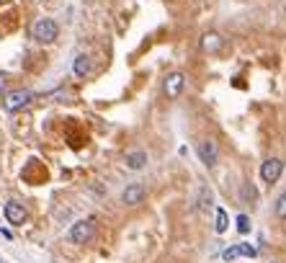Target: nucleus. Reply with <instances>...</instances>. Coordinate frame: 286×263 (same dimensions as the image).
Instances as JSON below:
<instances>
[{"label": "nucleus", "mask_w": 286, "mask_h": 263, "mask_svg": "<svg viewBox=\"0 0 286 263\" xmlns=\"http://www.w3.org/2000/svg\"><path fill=\"white\" fill-rule=\"evenodd\" d=\"M198 160L207 165V168H214L217 165V160H219V144L212 137H207V139L198 144Z\"/></svg>", "instance_id": "nucleus-3"}, {"label": "nucleus", "mask_w": 286, "mask_h": 263, "mask_svg": "<svg viewBox=\"0 0 286 263\" xmlns=\"http://www.w3.org/2000/svg\"><path fill=\"white\" fill-rule=\"evenodd\" d=\"M212 201H214V196H212V191H209V186H201V189H198V196H196V212H198V214L209 212V209H212Z\"/></svg>", "instance_id": "nucleus-11"}, {"label": "nucleus", "mask_w": 286, "mask_h": 263, "mask_svg": "<svg viewBox=\"0 0 286 263\" xmlns=\"http://www.w3.org/2000/svg\"><path fill=\"white\" fill-rule=\"evenodd\" d=\"M214 230H217L219 235H224V232H227V212H224V209H217V222H214Z\"/></svg>", "instance_id": "nucleus-14"}, {"label": "nucleus", "mask_w": 286, "mask_h": 263, "mask_svg": "<svg viewBox=\"0 0 286 263\" xmlns=\"http://www.w3.org/2000/svg\"><path fill=\"white\" fill-rule=\"evenodd\" d=\"M145 196H147V189L142 183H129L124 189V194H121V204L124 207H137V204L145 201Z\"/></svg>", "instance_id": "nucleus-6"}, {"label": "nucleus", "mask_w": 286, "mask_h": 263, "mask_svg": "<svg viewBox=\"0 0 286 263\" xmlns=\"http://www.w3.org/2000/svg\"><path fill=\"white\" fill-rule=\"evenodd\" d=\"M31 98H34V93L31 91H11V93H6V98H3V106H6V111H18V108H23V106H28L31 103Z\"/></svg>", "instance_id": "nucleus-4"}, {"label": "nucleus", "mask_w": 286, "mask_h": 263, "mask_svg": "<svg viewBox=\"0 0 286 263\" xmlns=\"http://www.w3.org/2000/svg\"><path fill=\"white\" fill-rule=\"evenodd\" d=\"M183 85H186V75H183V72H170L168 78H165V85H162V91H165L168 98H178L181 91H183Z\"/></svg>", "instance_id": "nucleus-8"}, {"label": "nucleus", "mask_w": 286, "mask_h": 263, "mask_svg": "<svg viewBox=\"0 0 286 263\" xmlns=\"http://www.w3.org/2000/svg\"><path fill=\"white\" fill-rule=\"evenodd\" d=\"M3 214H6V219H8L11 224H26V222H28V212H26L18 201H8V204L3 207Z\"/></svg>", "instance_id": "nucleus-9"}, {"label": "nucleus", "mask_w": 286, "mask_h": 263, "mask_svg": "<svg viewBox=\"0 0 286 263\" xmlns=\"http://www.w3.org/2000/svg\"><path fill=\"white\" fill-rule=\"evenodd\" d=\"M93 238H96V224H93V219H80V222H75L72 227H70V240L75 245H85Z\"/></svg>", "instance_id": "nucleus-1"}, {"label": "nucleus", "mask_w": 286, "mask_h": 263, "mask_svg": "<svg viewBox=\"0 0 286 263\" xmlns=\"http://www.w3.org/2000/svg\"><path fill=\"white\" fill-rule=\"evenodd\" d=\"M273 214L278 217V219H286V191L276 199V207H273Z\"/></svg>", "instance_id": "nucleus-16"}, {"label": "nucleus", "mask_w": 286, "mask_h": 263, "mask_svg": "<svg viewBox=\"0 0 286 263\" xmlns=\"http://www.w3.org/2000/svg\"><path fill=\"white\" fill-rule=\"evenodd\" d=\"M72 72H75V78H85V75L91 72V57L88 54H77L72 60Z\"/></svg>", "instance_id": "nucleus-13"}, {"label": "nucleus", "mask_w": 286, "mask_h": 263, "mask_svg": "<svg viewBox=\"0 0 286 263\" xmlns=\"http://www.w3.org/2000/svg\"><path fill=\"white\" fill-rule=\"evenodd\" d=\"M237 255H245V258H255V248H250L248 243H240V245H232L222 253V260H232Z\"/></svg>", "instance_id": "nucleus-10"}, {"label": "nucleus", "mask_w": 286, "mask_h": 263, "mask_svg": "<svg viewBox=\"0 0 286 263\" xmlns=\"http://www.w3.org/2000/svg\"><path fill=\"white\" fill-rule=\"evenodd\" d=\"M281 173H283V160H278V158L263 160V165H261V178H263L268 186L276 183V181L281 178Z\"/></svg>", "instance_id": "nucleus-5"}, {"label": "nucleus", "mask_w": 286, "mask_h": 263, "mask_svg": "<svg viewBox=\"0 0 286 263\" xmlns=\"http://www.w3.org/2000/svg\"><path fill=\"white\" fill-rule=\"evenodd\" d=\"M127 165L132 170H142L147 165V153H145V150H129V153H127Z\"/></svg>", "instance_id": "nucleus-12"}, {"label": "nucleus", "mask_w": 286, "mask_h": 263, "mask_svg": "<svg viewBox=\"0 0 286 263\" xmlns=\"http://www.w3.org/2000/svg\"><path fill=\"white\" fill-rule=\"evenodd\" d=\"M235 222H237L235 227H237V232H240V235H248V232H250V217H248V214H240Z\"/></svg>", "instance_id": "nucleus-15"}, {"label": "nucleus", "mask_w": 286, "mask_h": 263, "mask_svg": "<svg viewBox=\"0 0 286 263\" xmlns=\"http://www.w3.org/2000/svg\"><path fill=\"white\" fill-rule=\"evenodd\" d=\"M6 80H8V75L0 72V93H3V88H6Z\"/></svg>", "instance_id": "nucleus-18"}, {"label": "nucleus", "mask_w": 286, "mask_h": 263, "mask_svg": "<svg viewBox=\"0 0 286 263\" xmlns=\"http://www.w3.org/2000/svg\"><path fill=\"white\" fill-rule=\"evenodd\" d=\"M42 3H49V0H42Z\"/></svg>", "instance_id": "nucleus-19"}, {"label": "nucleus", "mask_w": 286, "mask_h": 263, "mask_svg": "<svg viewBox=\"0 0 286 263\" xmlns=\"http://www.w3.org/2000/svg\"><path fill=\"white\" fill-rule=\"evenodd\" d=\"M198 47H201V52H207V54H217L224 47V39H222V34H217V31H207L201 36Z\"/></svg>", "instance_id": "nucleus-7"}, {"label": "nucleus", "mask_w": 286, "mask_h": 263, "mask_svg": "<svg viewBox=\"0 0 286 263\" xmlns=\"http://www.w3.org/2000/svg\"><path fill=\"white\" fill-rule=\"evenodd\" d=\"M242 196L248 199V204H253V199H255V189H253L250 183H245V189H242Z\"/></svg>", "instance_id": "nucleus-17"}, {"label": "nucleus", "mask_w": 286, "mask_h": 263, "mask_svg": "<svg viewBox=\"0 0 286 263\" xmlns=\"http://www.w3.org/2000/svg\"><path fill=\"white\" fill-rule=\"evenodd\" d=\"M34 39L39 42V44H52L54 39H57V34H60V26L52 21V18H42V21H36L34 23Z\"/></svg>", "instance_id": "nucleus-2"}]
</instances>
